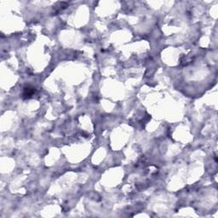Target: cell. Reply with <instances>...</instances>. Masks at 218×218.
Masks as SVG:
<instances>
[{"label": "cell", "mask_w": 218, "mask_h": 218, "mask_svg": "<svg viewBox=\"0 0 218 218\" xmlns=\"http://www.w3.org/2000/svg\"><path fill=\"white\" fill-rule=\"evenodd\" d=\"M34 92H35V89L33 88V87L27 86V88L24 89L23 98H25V99H28V98H30L34 94Z\"/></svg>", "instance_id": "6da1fadb"}]
</instances>
